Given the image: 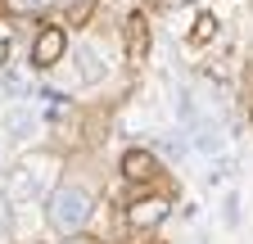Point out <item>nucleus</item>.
Wrapping results in <instances>:
<instances>
[{
	"instance_id": "2",
	"label": "nucleus",
	"mask_w": 253,
	"mask_h": 244,
	"mask_svg": "<svg viewBox=\"0 0 253 244\" xmlns=\"http://www.w3.org/2000/svg\"><path fill=\"white\" fill-rule=\"evenodd\" d=\"M45 181H50L45 163H18V167L9 172V186H5V195H9L14 203H23V199H37V195L45 190Z\"/></svg>"
},
{
	"instance_id": "13",
	"label": "nucleus",
	"mask_w": 253,
	"mask_h": 244,
	"mask_svg": "<svg viewBox=\"0 0 253 244\" xmlns=\"http://www.w3.org/2000/svg\"><path fill=\"white\" fill-rule=\"evenodd\" d=\"M9 231V212H5V199H0V235Z\"/></svg>"
},
{
	"instance_id": "5",
	"label": "nucleus",
	"mask_w": 253,
	"mask_h": 244,
	"mask_svg": "<svg viewBox=\"0 0 253 244\" xmlns=\"http://www.w3.org/2000/svg\"><path fill=\"white\" fill-rule=\"evenodd\" d=\"M163 217H168V203H163V199H140V203H131V212H126V222H131L136 231L158 226Z\"/></svg>"
},
{
	"instance_id": "12",
	"label": "nucleus",
	"mask_w": 253,
	"mask_h": 244,
	"mask_svg": "<svg viewBox=\"0 0 253 244\" xmlns=\"http://www.w3.org/2000/svg\"><path fill=\"white\" fill-rule=\"evenodd\" d=\"M158 149H163L168 159H181L185 154V140H176V136H168V140H158Z\"/></svg>"
},
{
	"instance_id": "7",
	"label": "nucleus",
	"mask_w": 253,
	"mask_h": 244,
	"mask_svg": "<svg viewBox=\"0 0 253 244\" xmlns=\"http://www.w3.org/2000/svg\"><path fill=\"white\" fill-rule=\"evenodd\" d=\"M126 54H131V64H145V54H149V27H145V18L126 23Z\"/></svg>"
},
{
	"instance_id": "10",
	"label": "nucleus",
	"mask_w": 253,
	"mask_h": 244,
	"mask_svg": "<svg viewBox=\"0 0 253 244\" xmlns=\"http://www.w3.org/2000/svg\"><path fill=\"white\" fill-rule=\"evenodd\" d=\"M221 217H226V226H240V195H235V190L226 195V208H221Z\"/></svg>"
},
{
	"instance_id": "11",
	"label": "nucleus",
	"mask_w": 253,
	"mask_h": 244,
	"mask_svg": "<svg viewBox=\"0 0 253 244\" xmlns=\"http://www.w3.org/2000/svg\"><path fill=\"white\" fill-rule=\"evenodd\" d=\"M9 5H14L18 14H41L45 5H54V0H9Z\"/></svg>"
},
{
	"instance_id": "3",
	"label": "nucleus",
	"mask_w": 253,
	"mask_h": 244,
	"mask_svg": "<svg viewBox=\"0 0 253 244\" xmlns=\"http://www.w3.org/2000/svg\"><path fill=\"white\" fill-rule=\"evenodd\" d=\"M63 54V27H45V32L32 41V64L37 68H54Z\"/></svg>"
},
{
	"instance_id": "4",
	"label": "nucleus",
	"mask_w": 253,
	"mask_h": 244,
	"mask_svg": "<svg viewBox=\"0 0 253 244\" xmlns=\"http://www.w3.org/2000/svg\"><path fill=\"white\" fill-rule=\"evenodd\" d=\"M73 59H77V77H82L86 86L104 81V59H100V50H95L90 41H82V45L73 50Z\"/></svg>"
},
{
	"instance_id": "8",
	"label": "nucleus",
	"mask_w": 253,
	"mask_h": 244,
	"mask_svg": "<svg viewBox=\"0 0 253 244\" xmlns=\"http://www.w3.org/2000/svg\"><path fill=\"white\" fill-rule=\"evenodd\" d=\"M5 131H9L14 140H27L32 131H37V113H32L27 104H18V109H9V113H5Z\"/></svg>"
},
{
	"instance_id": "1",
	"label": "nucleus",
	"mask_w": 253,
	"mask_h": 244,
	"mask_svg": "<svg viewBox=\"0 0 253 244\" xmlns=\"http://www.w3.org/2000/svg\"><path fill=\"white\" fill-rule=\"evenodd\" d=\"M90 208H95L90 190H82V186H59L50 195V226L63 231V235H73V231H82L90 222Z\"/></svg>"
},
{
	"instance_id": "14",
	"label": "nucleus",
	"mask_w": 253,
	"mask_h": 244,
	"mask_svg": "<svg viewBox=\"0 0 253 244\" xmlns=\"http://www.w3.org/2000/svg\"><path fill=\"white\" fill-rule=\"evenodd\" d=\"M73 244H86V240H73Z\"/></svg>"
},
{
	"instance_id": "6",
	"label": "nucleus",
	"mask_w": 253,
	"mask_h": 244,
	"mask_svg": "<svg viewBox=\"0 0 253 244\" xmlns=\"http://www.w3.org/2000/svg\"><path fill=\"white\" fill-rule=\"evenodd\" d=\"M122 176L126 181H149L154 176V154L149 149H126L122 154Z\"/></svg>"
},
{
	"instance_id": "9",
	"label": "nucleus",
	"mask_w": 253,
	"mask_h": 244,
	"mask_svg": "<svg viewBox=\"0 0 253 244\" xmlns=\"http://www.w3.org/2000/svg\"><path fill=\"white\" fill-rule=\"evenodd\" d=\"M212 32H217V18H212V14H199V23H195V41H212Z\"/></svg>"
}]
</instances>
